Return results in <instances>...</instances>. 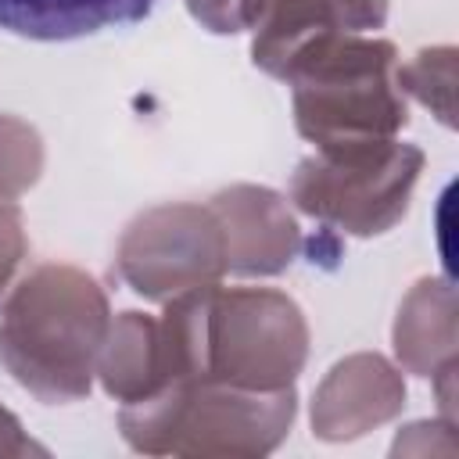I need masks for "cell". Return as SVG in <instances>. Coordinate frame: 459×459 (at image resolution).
Returning <instances> with one entry per match:
<instances>
[{
    "instance_id": "obj_1",
    "label": "cell",
    "mask_w": 459,
    "mask_h": 459,
    "mask_svg": "<svg viewBox=\"0 0 459 459\" xmlns=\"http://www.w3.org/2000/svg\"><path fill=\"white\" fill-rule=\"evenodd\" d=\"M104 294L75 269L47 265L22 283L0 326V351L14 377L43 398L86 387L90 355L104 330Z\"/></svg>"
},
{
    "instance_id": "obj_2",
    "label": "cell",
    "mask_w": 459,
    "mask_h": 459,
    "mask_svg": "<svg viewBox=\"0 0 459 459\" xmlns=\"http://www.w3.org/2000/svg\"><path fill=\"white\" fill-rule=\"evenodd\" d=\"M387 43H337L323 36L298 50L283 75L298 82L294 108L301 133L323 143V154L380 143L377 136L405 118L387 86Z\"/></svg>"
},
{
    "instance_id": "obj_3",
    "label": "cell",
    "mask_w": 459,
    "mask_h": 459,
    "mask_svg": "<svg viewBox=\"0 0 459 459\" xmlns=\"http://www.w3.org/2000/svg\"><path fill=\"white\" fill-rule=\"evenodd\" d=\"M377 147V143H373ZM420 154L412 147H369L312 158L294 176V197L305 212L333 219L355 233L384 230L402 208L416 179Z\"/></svg>"
},
{
    "instance_id": "obj_4",
    "label": "cell",
    "mask_w": 459,
    "mask_h": 459,
    "mask_svg": "<svg viewBox=\"0 0 459 459\" xmlns=\"http://www.w3.org/2000/svg\"><path fill=\"white\" fill-rule=\"evenodd\" d=\"M219 233L204 212L161 208L151 212L122 244L126 280L151 298L208 280L222 269Z\"/></svg>"
},
{
    "instance_id": "obj_5",
    "label": "cell",
    "mask_w": 459,
    "mask_h": 459,
    "mask_svg": "<svg viewBox=\"0 0 459 459\" xmlns=\"http://www.w3.org/2000/svg\"><path fill=\"white\" fill-rule=\"evenodd\" d=\"M154 0H0V29L22 39H79L147 18Z\"/></svg>"
},
{
    "instance_id": "obj_6",
    "label": "cell",
    "mask_w": 459,
    "mask_h": 459,
    "mask_svg": "<svg viewBox=\"0 0 459 459\" xmlns=\"http://www.w3.org/2000/svg\"><path fill=\"white\" fill-rule=\"evenodd\" d=\"M219 208L230 212L226 222H240L247 230H230V265L240 273H273L290 262L294 226L276 204L269 190H230L219 197Z\"/></svg>"
},
{
    "instance_id": "obj_7",
    "label": "cell",
    "mask_w": 459,
    "mask_h": 459,
    "mask_svg": "<svg viewBox=\"0 0 459 459\" xmlns=\"http://www.w3.org/2000/svg\"><path fill=\"white\" fill-rule=\"evenodd\" d=\"M39 172V140L14 118H0V190H22Z\"/></svg>"
},
{
    "instance_id": "obj_8",
    "label": "cell",
    "mask_w": 459,
    "mask_h": 459,
    "mask_svg": "<svg viewBox=\"0 0 459 459\" xmlns=\"http://www.w3.org/2000/svg\"><path fill=\"white\" fill-rule=\"evenodd\" d=\"M190 11L215 32H237L251 22V0H190Z\"/></svg>"
},
{
    "instance_id": "obj_9",
    "label": "cell",
    "mask_w": 459,
    "mask_h": 459,
    "mask_svg": "<svg viewBox=\"0 0 459 459\" xmlns=\"http://www.w3.org/2000/svg\"><path fill=\"white\" fill-rule=\"evenodd\" d=\"M22 255V233H18V212L11 204H0V287L11 276L14 262Z\"/></svg>"
}]
</instances>
